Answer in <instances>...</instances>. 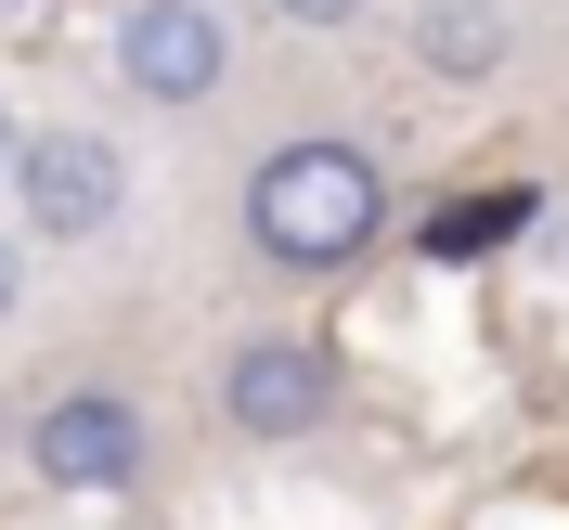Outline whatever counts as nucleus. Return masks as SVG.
<instances>
[{
  "label": "nucleus",
  "mask_w": 569,
  "mask_h": 530,
  "mask_svg": "<svg viewBox=\"0 0 569 530\" xmlns=\"http://www.w3.org/2000/svg\"><path fill=\"white\" fill-rule=\"evenodd\" d=\"M389 169L362 156V142H337V130H298V142H272L247 169V259L259 272H298V284H323V272H362V259L389 247Z\"/></svg>",
  "instance_id": "nucleus-1"
},
{
  "label": "nucleus",
  "mask_w": 569,
  "mask_h": 530,
  "mask_svg": "<svg viewBox=\"0 0 569 530\" xmlns=\"http://www.w3.org/2000/svg\"><path fill=\"white\" fill-rule=\"evenodd\" d=\"M13 220H27L39 247H104L117 220H130V156H117L104 130H27V156H13Z\"/></svg>",
  "instance_id": "nucleus-2"
},
{
  "label": "nucleus",
  "mask_w": 569,
  "mask_h": 530,
  "mask_svg": "<svg viewBox=\"0 0 569 530\" xmlns=\"http://www.w3.org/2000/svg\"><path fill=\"white\" fill-rule=\"evenodd\" d=\"M13 453H27L39 492H130L142 466H156V414L130 389H52Z\"/></svg>",
  "instance_id": "nucleus-3"
},
{
  "label": "nucleus",
  "mask_w": 569,
  "mask_h": 530,
  "mask_svg": "<svg viewBox=\"0 0 569 530\" xmlns=\"http://www.w3.org/2000/svg\"><path fill=\"white\" fill-rule=\"evenodd\" d=\"M323 414H337V350H323V337L259 323V337L220 350V427H233V440H311Z\"/></svg>",
  "instance_id": "nucleus-4"
},
{
  "label": "nucleus",
  "mask_w": 569,
  "mask_h": 530,
  "mask_svg": "<svg viewBox=\"0 0 569 530\" xmlns=\"http://www.w3.org/2000/svg\"><path fill=\"white\" fill-rule=\"evenodd\" d=\"M220 78H233V27L208 0H130L117 13V91L130 104L194 117V104H220Z\"/></svg>",
  "instance_id": "nucleus-5"
},
{
  "label": "nucleus",
  "mask_w": 569,
  "mask_h": 530,
  "mask_svg": "<svg viewBox=\"0 0 569 530\" xmlns=\"http://www.w3.org/2000/svg\"><path fill=\"white\" fill-rule=\"evenodd\" d=\"M401 52H415L427 78L479 91V78H505V52H518V13H505V0H415V13H401Z\"/></svg>",
  "instance_id": "nucleus-6"
},
{
  "label": "nucleus",
  "mask_w": 569,
  "mask_h": 530,
  "mask_svg": "<svg viewBox=\"0 0 569 530\" xmlns=\"http://www.w3.org/2000/svg\"><path fill=\"white\" fill-rule=\"evenodd\" d=\"M518 220H531V194H453V208L427 220V259H492Z\"/></svg>",
  "instance_id": "nucleus-7"
},
{
  "label": "nucleus",
  "mask_w": 569,
  "mask_h": 530,
  "mask_svg": "<svg viewBox=\"0 0 569 530\" xmlns=\"http://www.w3.org/2000/svg\"><path fill=\"white\" fill-rule=\"evenodd\" d=\"M259 13H272V27H311V39H337V27H362V13H376V0H259Z\"/></svg>",
  "instance_id": "nucleus-8"
},
{
  "label": "nucleus",
  "mask_w": 569,
  "mask_h": 530,
  "mask_svg": "<svg viewBox=\"0 0 569 530\" xmlns=\"http://www.w3.org/2000/svg\"><path fill=\"white\" fill-rule=\"evenodd\" d=\"M27 311V247H13V233H0V323Z\"/></svg>",
  "instance_id": "nucleus-9"
},
{
  "label": "nucleus",
  "mask_w": 569,
  "mask_h": 530,
  "mask_svg": "<svg viewBox=\"0 0 569 530\" xmlns=\"http://www.w3.org/2000/svg\"><path fill=\"white\" fill-rule=\"evenodd\" d=\"M13 156H27V117L0 104V194H13Z\"/></svg>",
  "instance_id": "nucleus-10"
},
{
  "label": "nucleus",
  "mask_w": 569,
  "mask_h": 530,
  "mask_svg": "<svg viewBox=\"0 0 569 530\" xmlns=\"http://www.w3.org/2000/svg\"><path fill=\"white\" fill-rule=\"evenodd\" d=\"M39 13H52V0H0V39H27V27H39Z\"/></svg>",
  "instance_id": "nucleus-11"
}]
</instances>
